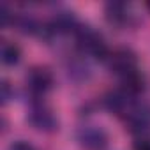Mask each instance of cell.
<instances>
[{
    "label": "cell",
    "instance_id": "obj_14",
    "mask_svg": "<svg viewBox=\"0 0 150 150\" xmlns=\"http://www.w3.org/2000/svg\"><path fill=\"white\" fill-rule=\"evenodd\" d=\"M146 9H148V11H150V2H146Z\"/></svg>",
    "mask_w": 150,
    "mask_h": 150
},
{
    "label": "cell",
    "instance_id": "obj_8",
    "mask_svg": "<svg viewBox=\"0 0 150 150\" xmlns=\"http://www.w3.org/2000/svg\"><path fill=\"white\" fill-rule=\"evenodd\" d=\"M81 23L76 20L72 13H58L51 18L48 23V32L50 34H76Z\"/></svg>",
    "mask_w": 150,
    "mask_h": 150
},
{
    "label": "cell",
    "instance_id": "obj_10",
    "mask_svg": "<svg viewBox=\"0 0 150 150\" xmlns=\"http://www.w3.org/2000/svg\"><path fill=\"white\" fill-rule=\"evenodd\" d=\"M0 57L6 65H16L21 60V50L18 44L11 42V41H4L2 48H0Z\"/></svg>",
    "mask_w": 150,
    "mask_h": 150
},
{
    "label": "cell",
    "instance_id": "obj_12",
    "mask_svg": "<svg viewBox=\"0 0 150 150\" xmlns=\"http://www.w3.org/2000/svg\"><path fill=\"white\" fill-rule=\"evenodd\" d=\"M9 150H35V148L30 143H27V141H14L9 146Z\"/></svg>",
    "mask_w": 150,
    "mask_h": 150
},
{
    "label": "cell",
    "instance_id": "obj_9",
    "mask_svg": "<svg viewBox=\"0 0 150 150\" xmlns=\"http://www.w3.org/2000/svg\"><path fill=\"white\" fill-rule=\"evenodd\" d=\"M106 20L111 25L117 27H125L131 23V4L127 2H108L106 4Z\"/></svg>",
    "mask_w": 150,
    "mask_h": 150
},
{
    "label": "cell",
    "instance_id": "obj_7",
    "mask_svg": "<svg viewBox=\"0 0 150 150\" xmlns=\"http://www.w3.org/2000/svg\"><path fill=\"white\" fill-rule=\"evenodd\" d=\"M104 104H106V108L111 111V113H115V115H118V117H127L129 115V111L134 108V101H132V96H129L127 92H124L122 88L120 90H115V92H110L108 96H106V99H104Z\"/></svg>",
    "mask_w": 150,
    "mask_h": 150
},
{
    "label": "cell",
    "instance_id": "obj_1",
    "mask_svg": "<svg viewBox=\"0 0 150 150\" xmlns=\"http://www.w3.org/2000/svg\"><path fill=\"white\" fill-rule=\"evenodd\" d=\"M74 37H76V46L81 51V55H87V57H92L96 60H104L106 62V58L110 55V48H108L104 37L99 32H96L90 27L81 25L78 28V32L74 34Z\"/></svg>",
    "mask_w": 150,
    "mask_h": 150
},
{
    "label": "cell",
    "instance_id": "obj_2",
    "mask_svg": "<svg viewBox=\"0 0 150 150\" xmlns=\"http://www.w3.org/2000/svg\"><path fill=\"white\" fill-rule=\"evenodd\" d=\"M106 64H108L110 71L115 72L118 78H124L125 74L138 69V58L127 48H117V50L110 51V55L106 58Z\"/></svg>",
    "mask_w": 150,
    "mask_h": 150
},
{
    "label": "cell",
    "instance_id": "obj_4",
    "mask_svg": "<svg viewBox=\"0 0 150 150\" xmlns=\"http://www.w3.org/2000/svg\"><path fill=\"white\" fill-rule=\"evenodd\" d=\"M28 122L42 132H53L58 129V118L55 117V113L42 103H34L30 111H28Z\"/></svg>",
    "mask_w": 150,
    "mask_h": 150
},
{
    "label": "cell",
    "instance_id": "obj_6",
    "mask_svg": "<svg viewBox=\"0 0 150 150\" xmlns=\"http://www.w3.org/2000/svg\"><path fill=\"white\" fill-rule=\"evenodd\" d=\"M125 124L132 134H138L139 138H145V134L150 131V106L146 104H134V108L125 117Z\"/></svg>",
    "mask_w": 150,
    "mask_h": 150
},
{
    "label": "cell",
    "instance_id": "obj_3",
    "mask_svg": "<svg viewBox=\"0 0 150 150\" xmlns=\"http://www.w3.org/2000/svg\"><path fill=\"white\" fill-rule=\"evenodd\" d=\"M27 88L35 99L44 97L53 88V72L48 67H32L27 74Z\"/></svg>",
    "mask_w": 150,
    "mask_h": 150
},
{
    "label": "cell",
    "instance_id": "obj_5",
    "mask_svg": "<svg viewBox=\"0 0 150 150\" xmlns=\"http://www.w3.org/2000/svg\"><path fill=\"white\" fill-rule=\"evenodd\" d=\"M78 143L85 150H104L108 146V134L103 127L97 125H83L76 132Z\"/></svg>",
    "mask_w": 150,
    "mask_h": 150
},
{
    "label": "cell",
    "instance_id": "obj_11",
    "mask_svg": "<svg viewBox=\"0 0 150 150\" xmlns=\"http://www.w3.org/2000/svg\"><path fill=\"white\" fill-rule=\"evenodd\" d=\"M134 150H150V138H138L136 141H134V146H132Z\"/></svg>",
    "mask_w": 150,
    "mask_h": 150
},
{
    "label": "cell",
    "instance_id": "obj_13",
    "mask_svg": "<svg viewBox=\"0 0 150 150\" xmlns=\"http://www.w3.org/2000/svg\"><path fill=\"white\" fill-rule=\"evenodd\" d=\"M2 99H4V103H7L11 99V85L7 81H2Z\"/></svg>",
    "mask_w": 150,
    "mask_h": 150
}]
</instances>
